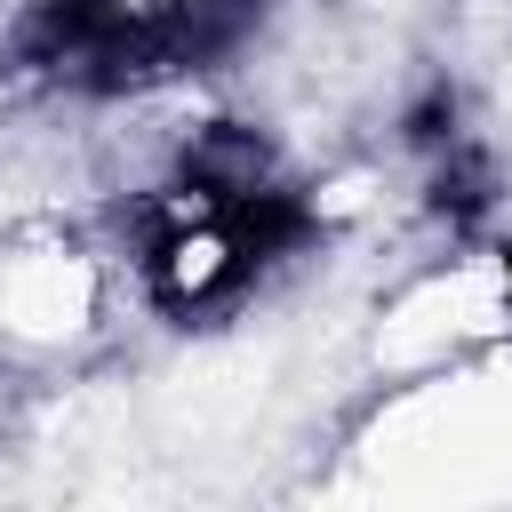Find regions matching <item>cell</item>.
Wrapping results in <instances>:
<instances>
[{"mask_svg": "<svg viewBox=\"0 0 512 512\" xmlns=\"http://www.w3.org/2000/svg\"><path fill=\"white\" fill-rule=\"evenodd\" d=\"M504 272H512V256H504Z\"/></svg>", "mask_w": 512, "mask_h": 512, "instance_id": "obj_2", "label": "cell"}, {"mask_svg": "<svg viewBox=\"0 0 512 512\" xmlns=\"http://www.w3.org/2000/svg\"><path fill=\"white\" fill-rule=\"evenodd\" d=\"M264 16V0H152L144 24H152V48H160V72H200L216 64L224 48H240V32Z\"/></svg>", "mask_w": 512, "mask_h": 512, "instance_id": "obj_1", "label": "cell"}]
</instances>
